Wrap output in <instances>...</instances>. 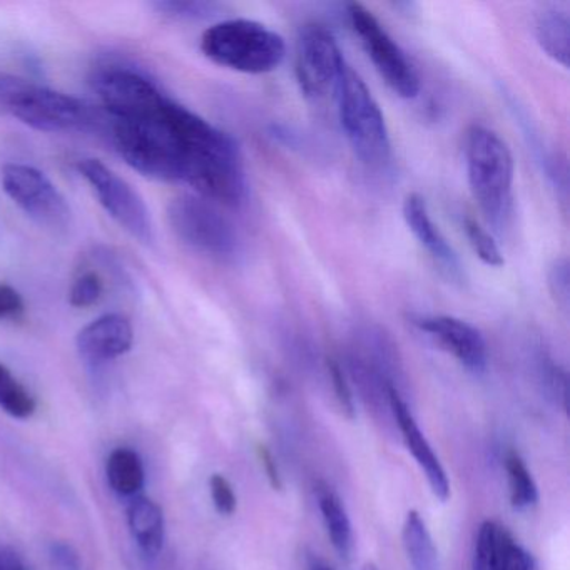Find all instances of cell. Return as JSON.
<instances>
[{"mask_svg": "<svg viewBox=\"0 0 570 570\" xmlns=\"http://www.w3.org/2000/svg\"><path fill=\"white\" fill-rule=\"evenodd\" d=\"M109 129L116 151L135 171L169 183H185L193 163L219 132L171 98L153 115L135 121H112Z\"/></svg>", "mask_w": 570, "mask_h": 570, "instance_id": "1", "label": "cell"}, {"mask_svg": "<svg viewBox=\"0 0 570 570\" xmlns=\"http://www.w3.org/2000/svg\"><path fill=\"white\" fill-rule=\"evenodd\" d=\"M0 108L45 132L102 131L111 126L105 112L89 102L14 76L0 75Z\"/></svg>", "mask_w": 570, "mask_h": 570, "instance_id": "2", "label": "cell"}, {"mask_svg": "<svg viewBox=\"0 0 570 570\" xmlns=\"http://www.w3.org/2000/svg\"><path fill=\"white\" fill-rule=\"evenodd\" d=\"M466 179L480 212L493 226L505 225L512 209L515 163L509 145L492 129L470 126L465 138Z\"/></svg>", "mask_w": 570, "mask_h": 570, "instance_id": "3", "label": "cell"}, {"mask_svg": "<svg viewBox=\"0 0 570 570\" xmlns=\"http://www.w3.org/2000/svg\"><path fill=\"white\" fill-rule=\"evenodd\" d=\"M202 52L222 68L243 75H268L285 61V39L262 22L228 19L202 36Z\"/></svg>", "mask_w": 570, "mask_h": 570, "instance_id": "4", "label": "cell"}, {"mask_svg": "<svg viewBox=\"0 0 570 570\" xmlns=\"http://www.w3.org/2000/svg\"><path fill=\"white\" fill-rule=\"evenodd\" d=\"M340 122L355 155L370 168H382L392 158L385 115L358 72L346 66L340 79Z\"/></svg>", "mask_w": 570, "mask_h": 570, "instance_id": "5", "label": "cell"}, {"mask_svg": "<svg viewBox=\"0 0 570 570\" xmlns=\"http://www.w3.org/2000/svg\"><path fill=\"white\" fill-rule=\"evenodd\" d=\"M168 222L175 235L199 255L216 262H232L239 253L235 226L215 203L195 195H181L168 206Z\"/></svg>", "mask_w": 570, "mask_h": 570, "instance_id": "6", "label": "cell"}, {"mask_svg": "<svg viewBox=\"0 0 570 570\" xmlns=\"http://www.w3.org/2000/svg\"><path fill=\"white\" fill-rule=\"evenodd\" d=\"M92 88L112 121H135L161 108L168 96L141 69L125 62L99 66Z\"/></svg>", "mask_w": 570, "mask_h": 570, "instance_id": "7", "label": "cell"}, {"mask_svg": "<svg viewBox=\"0 0 570 570\" xmlns=\"http://www.w3.org/2000/svg\"><path fill=\"white\" fill-rule=\"evenodd\" d=\"M350 26L358 36L366 56L386 86L399 98L413 99L420 92V78L403 49L393 41L392 36L380 24L372 11L358 2L346 6Z\"/></svg>", "mask_w": 570, "mask_h": 570, "instance_id": "8", "label": "cell"}, {"mask_svg": "<svg viewBox=\"0 0 570 570\" xmlns=\"http://www.w3.org/2000/svg\"><path fill=\"white\" fill-rule=\"evenodd\" d=\"M76 168L98 196L99 205L126 233L145 245L155 239L151 213L126 179L95 158L79 159Z\"/></svg>", "mask_w": 570, "mask_h": 570, "instance_id": "9", "label": "cell"}, {"mask_svg": "<svg viewBox=\"0 0 570 570\" xmlns=\"http://www.w3.org/2000/svg\"><path fill=\"white\" fill-rule=\"evenodd\" d=\"M6 195L38 225L52 232L71 226L72 212L58 186L35 166L9 163L0 169Z\"/></svg>", "mask_w": 570, "mask_h": 570, "instance_id": "10", "label": "cell"}, {"mask_svg": "<svg viewBox=\"0 0 570 570\" xmlns=\"http://www.w3.org/2000/svg\"><path fill=\"white\" fill-rule=\"evenodd\" d=\"M346 62L335 36L325 26H306L296 42V81L305 98L323 101L336 95Z\"/></svg>", "mask_w": 570, "mask_h": 570, "instance_id": "11", "label": "cell"}, {"mask_svg": "<svg viewBox=\"0 0 570 570\" xmlns=\"http://www.w3.org/2000/svg\"><path fill=\"white\" fill-rule=\"evenodd\" d=\"M413 323L435 340L460 365L473 373L485 372L489 360L487 343L475 326L449 315L416 316Z\"/></svg>", "mask_w": 570, "mask_h": 570, "instance_id": "12", "label": "cell"}, {"mask_svg": "<svg viewBox=\"0 0 570 570\" xmlns=\"http://www.w3.org/2000/svg\"><path fill=\"white\" fill-rule=\"evenodd\" d=\"M386 396H389L390 409H392L393 416H395L400 432H402L403 440H405L406 449L412 453L422 472L425 473L426 482H429L433 495L442 502H446L450 497V482L439 456L433 452L432 445L420 430L415 416L410 412L409 405L400 395L399 389L390 386Z\"/></svg>", "mask_w": 570, "mask_h": 570, "instance_id": "13", "label": "cell"}, {"mask_svg": "<svg viewBox=\"0 0 570 570\" xmlns=\"http://www.w3.org/2000/svg\"><path fill=\"white\" fill-rule=\"evenodd\" d=\"M135 343L131 322L119 313H108L86 325L76 336L79 355L92 365L126 355Z\"/></svg>", "mask_w": 570, "mask_h": 570, "instance_id": "14", "label": "cell"}, {"mask_svg": "<svg viewBox=\"0 0 570 570\" xmlns=\"http://www.w3.org/2000/svg\"><path fill=\"white\" fill-rule=\"evenodd\" d=\"M530 553L515 537L493 520H487L476 533L473 570H532Z\"/></svg>", "mask_w": 570, "mask_h": 570, "instance_id": "15", "label": "cell"}, {"mask_svg": "<svg viewBox=\"0 0 570 570\" xmlns=\"http://www.w3.org/2000/svg\"><path fill=\"white\" fill-rule=\"evenodd\" d=\"M403 219L410 232L415 236L416 242L423 246L432 256L433 262L450 276L459 278L460 263L452 246L446 243L445 236L440 232L439 226L430 216L429 205L419 193H412L403 202Z\"/></svg>", "mask_w": 570, "mask_h": 570, "instance_id": "16", "label": "cell"}, {"mask_svg": "<svg viewBox=\"0 0 570 570\" xmlns=\"http://www.w3.org/2000/svg\"><path fill=\"white\" fill-rule=\"evenodd\" d=\"M129 532L146 556H158L165 546V513L155 500L145 495L132 497L128 510Z\"/></svg>", "mask_w": 570, "mask_h": 570, "instance_id": "17", "label": "cell"}, {"mask_svg": "<svg viewBox=\"0 0 570 570\" xmlns=\"http://www.w3.org/2000/svg\"><path fill=\"white\" fill-rule=\"evenodd\" d=\"M402 542L410 570H440L439 550L425 520L416 510L406 513Z\"/></svg>", "mask_w": 570, "mask_h": 570, "instance_id": "18", "label": "cell"}, {"mask_svg": "<svg viewBox=\"0 0 570 570\" xmlns=\"http://www.w3.org/2000/svg\"><path fill=\"white\" fill-rule=\"evenodd\" d=\"M316 497H318L320 512H322L330 542L340 556L348 559L353 549V530L342 499L336 495L332 487L322 482L316 485Z\"/></svg>", "mask_w": 570, "mask_h": 570, "instance_id": "19", "label": "cell"}, {"mask_svg": "<svg viewBox=\"0 0 570 570\" xmlns=\"http://www.w3.org/2000/svg\"><path fill=\"white\" fill-rule=\"evenodd\" d=\"M535 39L553 62L569 68L570 19L566 11L546 9L540 12L535 19Z\"/></svg>", "mask_w": 570, "mask_h": 570, "instance_id": "20", "label": "cell"}, {"mask_svg": "<svg viewBox=\"0 0 570 570\" xmlns=\"http://www.w3.org/2000/svg\"><path fill=\"white\" fill-rule=\"evenodd\" d=\"M109 485L121 497H138L145 489L146 472L141 456L128 446L112 450L106 463Z\"/></svg>", "mask_w": 570, "mask_h": 570, "instance_id": "21", "label": "cell"}, {"mask_svg": "<svg viewBox=\"0 0 570 570\" xmlns=\"http://www.w3.org/2000/svg\"><path fill=\"white\" fill-rule=\"evenodd\" d=\"M507 480H509L510 503L515 510H525L539 500L535 480L529 466L517 452H510L505 459Z\"/></svg>", "mask_w": 570, "mask_h": 570, "instance_id": "22", "label": "cell"}, {"mask_svg": "<svg viewBox=\"0 0 570 570\" xmlns=\"http://www.w3.org/2000/svg\"><path fill=\"white\" fill-rule=\"evenodd\" d=\"M0 409L19 420L31 419L38 409L35 396L4 363H0Z\"/></svg>", "mask_w": 570, "mask_h": 570, "instance_id": "23", "label": "cell"}, {"mask_svg": "<svg viewBox=\"0 0 570 570\" xmlns=\"http://www.w3.org/2000/svg\"><path fill=\"white\" fill-rule=\"evenodd\" d=\"M463 229H465L470 246H472L473 252H475V255L479 256L483 265L490 266V268H500V266L505 265V259H503L502 252H500L495 239L475 219L465 218Z\"/></svg>", "mask_w": 570, "mask_h": 570, "instance_id": "24", "label": "cell"}, {"mask_svg": "<svg viewBox=\"0 0 570 570\" xmlns=\"http://www.w3.org/2000/svg\"><path fill=\"white\" fill-rule=\"evenodd\" d=\"M151 6L159 14L185 19V21H202V19L212 18L219 9L218 4L199 2V0H158Z\"/></svg>", "mask_w": 570, "mask_h": 570, "instance_id": "25", "label": "cell"}, {"mask_svg": "<svg viewBox=\"0 0 570 570\" xmlns=\"http://www.w3.org/2000/svg\"><path fill=\"white\" fill-rule=\"evenodd\" d=\"M105 283L96 272H85L72 283L69 292V303L75 308H89L101 299Z\"/></svg>", "mask_w": 570, "mask_h": 570, "instance_id": "26", "label": "cell"}, {"mask_svg": "<svg viewBox=\"0 0 570 570\" xmlns=\"http://www.w3.org/2000/svg\"><path fill=\"white\" fill-rule=\"evenodd\" d=\"M547 285H549V292L556 305L567 312L570 303V276L567 258L556 259L550 265L549 273H547Z\"/></svg>", "mask_w": 570, "mask_h": 570, "instance_id": "27", "label": "cell"}, {"mask_svg": "<svg viewBox=\"0 0 570 570\" xmlns=\"http://www.w3.org/2000/svg\"><path fill=\"white\" fill-rule=\"evenodd\" d=\"M209 492H212L213 503L222 515H232L236 510V493L232 483L222 473H215L209 479Z\"/></svg>", "mask_w": 570, "mask_h": 570, "instance_id": "28", "label": "cell"}, {"mask_svg": "<svg viewBox=\"0 0 570 570\" xmlns=\"http://www.w3.org/2000/svg\"><path fill=\"white\" fill-rule=\"evenodd\" d=\"M328 370L333 389H335L336 400H338L340 406H342L346 416L353 419L355 416V402H353L352 389H350L348 382H346L345 373H343L342 366L335 360H330Z\"/></svg>", "mask_w": 570, "mask_h": 570, "instance_id": "29", "label": "cell"}, {"mask_svg": "<svg viewBox=\"0 0 570 570\" xmlns=\"http://www.w3.org/2000/svg\"><path fill=\"white\" fill-rule=\"evenodd\" d=\"M26 313V303L21 293L11 285L0 283V320H21Z\"/></svg>", "mask_w": 570, "mask_h": 570, "instance_id": "30", "label": "cell"}, {"mask_svg": "<svg viewBox=\"0 0 570 570\" xmlns=\"http://www.w3.org/2000/svg\"><path fill=\"white\" fill-rule=\"evenodd\" d=\"M52 557H55L56 563L61 567V570H81L78 553L75 552L71 546L56 543L52 547Z\"/></svg>", "mask_w": 570, "mask_h": 570, "instance_id": "31", "label": "cell"}, {"mask_svg": "<svg viewBox=\"0 0 570 570\" xmlns=\"http://www.w3.org/2000/svg\"><path fill=\"white\" fill-rule=\"evenodd\" d=\"M259 460H262L263 469H265L266 476H268L269 483L273 489L282 490V475H279L278 465H276L275 459H273L272 452L266 449L265 445L258 446Z\"/></svg>", "mask_w": 570, "mask_h": 570, "instance_id": "32", "label": "cell"}, {"mask_svg": "<svg viewBox=\"0 0 570 570\" xmlns=\"http://www.w3.org/2000/svg\"><path fill=\"white\" fill-rule=\"evenodd\" d=\"M362 570H379V567L375 563L366 562Z\"/></svg>", "mask_w": 570, "mask_h": 570, "instance_id": "33", "label": "cell"}, {"mask_svg": "<svg viewBox=\"0 0 570 570\" xmlns=\"http://www.w3.org/2000/svg\"><path fill=\"white\" fill-rule=\"evenodd\" d=\"M315 570H332V569H328V567H320V569H315Z\"/></svg>", "mask_w": 570, "mask_h": 570, "instance_id": "34", "label": "cell"}, {"mask_svg": "<svg viewBox=\"0 0 570 570\" xmlns=\"http://www.w3.org/2000/svg\"><path fill=\"white\" fill-rule=\"evenodd\" d=\"M18 570H24V569H22V567H19V569H18Z\"/></svg>", "mask_w": 570, "mask_h": 570, "instance_id": "35", "label": "cell"}]
</instances>
